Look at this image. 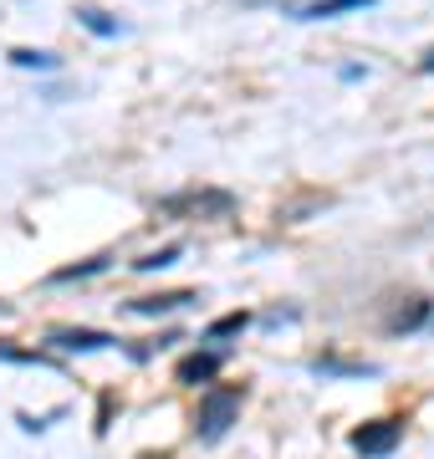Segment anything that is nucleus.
Here are the masks:
<instances>
[{"label": "nucleus", "instance_id": "4", "mask_svg": "<svg viewBox=\"0 0 434 459\" xmlns=\"http://www.w3.org/2000/svg\"><path fill=\"white\" fill-rule=\"evenodd\" d=\"M220 362H225V352H195V358H184L179 368H174V383L200 388V383H210V377L220 373Z\"/></svg>", "mask_w": 434, "mask_h": 459}, {"label": "nucleus", "instance_id": "7", "mask_svg": "<svg viewBox=\"0 0 434 459\" xmlns=\"http://www.w3.org/2000/svg\"><path fill=\"white\" fill-rule=\"evenodd\" d=\"M312 373H317V377H373L378 368H373V362H333V358H317V362H312Z\"/></svg>", "mask_w": 434, "mask_h": 459}, {"label": "nucleus", "instance_id": "12", "mask_svg": "<svg viewBox=\"0 0 434 459\" xmlns=\"http://www.w3.org/2000/svg\"><path fill=\"white\" fill-rule=\"evenodd\" d=\"M77 21H82V26H87L92 36H117V31H123L117 21H108L102 11H92V5H87V11H77Z\"/></svg>", "mask_w": 434, "mask_h": 459}, {"label": "nucleus", "instance_id": "10", "mask_svg": "<svg viewBox=\"0 0 434 459\" xmlns=\"http://www.w3.org/2000/svg\"><path fill=\"white\" fill-rule=\"evenodd\" d=\"M11 62H16V66H36V72H56V56H51V51H31V47H16V51H11Z\"/></svg>", "mask_w": 434, "mask_h": 459}, {"label": "nucleus", "instance_id": "11", "mask_svg": "<svg viewBox=\"0 0 434 459\" xmlns=\"http://www.w3.org/2000/svg\"><path fill=\"white\" fill-rule=\"evenodd\" d=\"M184 250L179 246H164V250H149V255H143V261H134V271H169V265L179 261Z\"/></svg>", "mask_w": 434, "mask_h": 459}, {"label": "nucleus", "instance_id": "16", "mask_svg": "<svg viewBox=\"0 0 434 459\" xmlns=\"http://www.w3.org/2000/svg\"><path fill=\"white\" fill-rule=\"evenodd\" d=\"M424 72H434V51H430V56H424Z\"/></svg>", "mask_w": 434, "mask_h": 459}, {"label": "nucleus", "instance_id": "14", "mask_svg": "<svg viewBox=\"0 0 434 459\" xmlns=\"http://www.w3.org/2000/svg\"><path fill=\"white\" fill-rule=\"evenodd\" d=\"M430 322V307L419 301V307H409V312H399L394 322H388V332H414V327H424Z\"/></svg>", "mask_w": 434, "mask_h": 459}, {"label": "nucleus", "instance_id": "8", "mask_svg": "<svg viewBox=\"0 0 434 459\" xmlns=\"http://www.w3.org/2000/svg\"><path fill=\"white\" fill-rule=\"evenodd\" d=\"M164 210H220V214H225V210H230V195H179V199H169V204H164Z\"/></svg>", "mask_w": 434, "mask_h": 459}, {"label": "nucleus", "instance_id": "3", "mask_svg": "<svg viewBox=\"0 0 434 459\" xmlns=\"http://www.w3.org/2000/svg\"><path fill=\"white\" fill-rule=\"evenodd\" d=\"M56 352H108V347H117L113 332H92V327H62L47 337Z\"/></svg>", "mask_w": 434, "mask_h": 459}, {"label": "nucleus", "instance_id": "1", "mask_svg": "<svg viewBox=\"0 0 434 459\" xmlns=\"http://www.w3.org/2000/svg\"><path fill=\"white\" fill-rule=\"evenodd\" d=\"M240 398H246V388H210V394L200 398V413H195V434H200L204 444L225 439L230 424L240 419Z\"/></svg>", "mask_w": 434, "mask_h": 459}, {"label": "nucleus", "instance_id": "15", "mask_svg": "<svg viewBox=\"0 0 434 459\" xmlns=\"http://www.w3.org/2000/svg\"><path fill=\"white\" fill-rule=\"evenodd\" d=\"M98 271H108V255H98V261H82V265H62L51 281H82V276H98Z\"/></svg>", "mask_w": 434, "mask_h": 459}, {"label": "nucleus", "instance_id": "13", "mask_svg": "<svg viewBox=\"0 0 434 459\" xmlns=\"http://www.w3.org/2000/svg\"><path fill=\"white\" fill-rule=\"evenodd\" d=\"M0 362H21V368H47V358H41V352H26V347H16V342H0Z\"/></svg>", "mask_w": 434, "mask_h": 459}, {"label": "nucleus", "instance_id": "17", "mask_svg": "<svg viewBox=\"0 0 434 459\" xmlns=\"http://www.w3.org/2000/svg\"><path fill=\"white\" fill-rule=\"evenodd\" d=\"M430 332H434V316H430Z\"/></svg>", "mask_w": 434, "mask_h": 459}, {"label": "nucleus", "instance_id": "5", "mask_svg": "<svg viewBox=\"0 0 434 459\" xmlns=\"http://www.w3.org/2000/svg\"><path fill=\"white\" fill-rule=\"evenodd\" d=\"M195 301V291H169V296H138L128 301V312L134 316H169V312H184Z\"/></svg>", "mask_w": 434, "mask_h": 459}, {"label": "nucleus", "instance_id": "2", "mask_svg": "<svg viewBox=\"0 0 434 459\" xmlns=\"http://www.w3.org/2000/svg\"><path fill=\"white\" fill-rule=\"evenodd\" d=\"M399 444H404L399 419H373V424L352 429V455H363V459H388Z\"/></svg>", "mask_w": 434, "mask_h": 459}, {"label": "nucleus", "instance_id": "6", "mask_svg": "<svg viewBox=\"0 0 434 459\" xmlns=\"http://www.w3.org/2000/svg\"><path fill=\"white\" fill-rule=\"evenodd\" d=\"M373 0H312V5H301L297 21H327V16H343V11H363Z\"/></svg>", "mask_w": 434, "mask_h": 459}, {"label": "nucleus", "instance_id": "9", "mask_svg": "<svg viewBox=\"0 0 434 459\" xmlns=\"http://www.w3.org/2000/svg\"><path fill=\"white\" fill-rule=\"evenodd\" d=\"M246 327H251V316H246V312H230V316H220L215 327L204 332V342H225V337H240Z\"/></svg>", "mask_w": 434, "mask_h": 459}]
</instances>
